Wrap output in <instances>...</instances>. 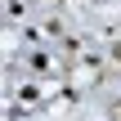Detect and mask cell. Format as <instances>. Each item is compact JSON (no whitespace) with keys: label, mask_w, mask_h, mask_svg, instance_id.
I'll use <instances>...</instances> for the list:
<instances>
[{"label":"cell","mask_w":121,"mask_h":121,"mask_svg":"<svg viewBox=\"0 0 121 121\" xmlns=\"http://www.w3.org/2000/svg\"><path fill=\"white\" fill-rule=\"evenodd\" d=\"M27 67H31L36 76H49V67H54V58H49L45 49H27Z\"/></svg>","instance_id":"6da1fadb"}]
</instances>
